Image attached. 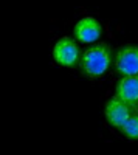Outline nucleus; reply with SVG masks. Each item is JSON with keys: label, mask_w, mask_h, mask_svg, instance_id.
Returning a JSON list of instances; mask_svg holds the SVG:
<instances>
[{"label": "nucleus", "mask_w": 138, "mask_h": 155, "mask_svg": "<svg viewBox=\"0 0 138 155\" xmlns=\"http://www.w3.org/2000/svg\"><path fill=\"white\" fill-rule=\"evenodd\" d=\"M112 64V47L109 44H96L87 48L79 61V67L82 73L90 78L98 79L106 74Z\"/></svg>", "instance_id": "nucleus-1"}, {"label": "nucleus", "mask_w": 138, "mask_h": 155, "mask_svg": "<svg viewBox=\"0 0 138 155\" xmlns=\"http://www.w3.org/2000/svg\"><path fill=\"white\" fill-rule=\"evenodd\" d=\"M53 59L61 67L74 68L76 65H79L81 61V51L78 44L70 37L59 39L53 48Z\"/></svg>", "instance_id": "nucleus-2"}, {"label": "nucleus", "mask_w": 138, "mask_h": 155, "mask_svg": "<svg viewBox=\"0 0 138 155\" xmlns=\"http://www.w3.org/2000/svg\"><path fill=\"white\" fill-rule=\"evenodd\" d=\"M115 68L123 76L138 74V45H124L118 50Z\"/></svg>", "instance_id": "nucleus-3"}, {"label": "nucleus", "mask_w": 138, "mask_h": 155, "mask_svg": "<svg viewBox=\"0 0 138 155\" xmlns=\"http://www.w3.org/2000/svg\"><path fill=\"white\" fill-rule=\"evenodd\" d=\"M132 109L133 107H130L127 102H124L123 99H120L118 96H115V98H112L106 104V109H104L106 120L109 121L110 126L121 127L133 115Z\"/></svg>", "instance_id": "nucleus-4"}, {"label": "nucleus", "mask_w": 138, "mask_h": 155, "mask_svg": "<svg viewBox=\"0 0 138 155\" xmlns=\"http://www.w3.org/2000/svg\"><path fill=\"white\" fill-rule=\"evenodd\" d=\"M74 37L81 44H92L103 34V27L95 17H84L74 25Z\"/></svg>", "instance_id": "nucleus-5"}, {"label": "nucleus", "mask_w": 138, "mask_h": 155, "mask_svg": "<svg viewBox=\"0 0 138 155\" xmlns=\"http://www.w3.org/2000/svg\"><path fill=\"white\" fill-rule=\"evenodd\" d=\"M115 96L123 99L124 102L133 109L138 106V74L135 76H123L117 84Z\"/></svg>", "instance_id": "nucleus-6"}, {"label": "nucleus", "mask_w": 138, "mask_h": 155, "mask_svg": "<svg viewBox=\"0 0 138 155\" xmlns=\"http://www.w3.org/2000/svg\"><path fill=\"white\" fill-rule=\"evenodd\" d=\"M121 134L127 140H138V113H133L130 118L120 127Z\"/></svg>", "instance_id": "nucleus-7"}, {"label": "nucleus", "mask_w": 138, "mask_h": 155, "mask_svg": "<svg viewBox=\"0 0 138 155\" xmlns=\"http://www.w3.org/2000/svg\"><path fill=\"white\" fill-rule=\"evenodd\" d=\"M136 109H138V106H136Z\"/></svg>", "instance_id": "nucleus-8"}]
</instances>
